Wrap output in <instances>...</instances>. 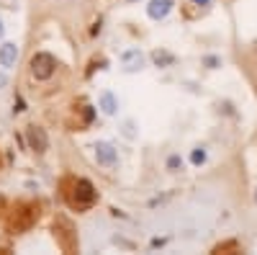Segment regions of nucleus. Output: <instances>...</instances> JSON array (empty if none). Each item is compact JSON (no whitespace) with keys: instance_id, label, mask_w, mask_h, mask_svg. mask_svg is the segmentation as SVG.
<instances>
[{"instance_id":"obj_1","label":"nucleus","mask_w":257,"mask_h":255,"mask_svg":"<svg viewBox=\"0 0 257 255\" xmlns=\"http://www.w3.org/2000/svg\"><path fill=\"white\" fill-rule=\"evenodd\" d=\"M54 67H57V62H54V57L47 54V52H39V54H34V59H31V75H34L36 80H49V77L54 75Z\"/></svg>"},{"instance_id":"obj_2","label":"nucleus","mask_w":257,"mask_h":255,"mask_svg":"<svg viewBox=\"0 0 257 255\" xmlns=\"http://www.w3.org/2000/svg\"><path fill=\"white\" fill-rule=\"evenodd\" d=\"M95 201V191L90 186V181H77L75 183V196H70V204L77 209H85Z\"/></svg>"},{"instance_id":"obj_3","label":"nucleus","mask_w":257,"mask_h":255,"mask_svg":"<svg viewBox=\"0 0 257 255\" xmlns=\"http://www.w3.org/2000/svg\"><path fill=\"white\" fill-rule=\"evenodd\" d=\"M118 59H121V70L123 72H139L144 67V54L139 49H126V52H121Z\"/></svg>"},{"instance_id":"obj_4","label":"nucleus","mask_w":257,"mask_h":255,"mask_svg":"<svg viewBox=\"0 0 257 255\" xmlns=\"http://www.w3.org/2000/svg\"><path fill=\"white\" fill-rule=\"evenodd\" d=\"M95 160H98V165H103V167H113L116 165V150H113V144H108V142H98L95 144Z\"/></svg>"},{"instance_id":"obj_5","label":"nucleus","mask_w":257,"mask_h":255,"mask_svg":"<svg viewBox=\"0 0 257 255\" xmlns=\"http://www.w3.org/2000/svg\"><path fill=\"white\" fill-rule=\"evenodd\" d=\"M26 139H29V147L36 152H44L49 147V139H47V132L39 129V126H29L26 129Z\"/></svg>"},{"instance_id":"obj_6","label":"nucleus","mask_w":257,"mask_h":255,"mask_svg":"<svg viewBox=\"0 0 257 255\" xmlns=\"http://www.w3.org/2000/svg\"><path fill=\"white\" fill-rule=\"evenodd\" d=\"M170 11H173V0H149V6H147V16L152 21L167 18Z\"/></svg>"},{"instance_id":"obj_7","label":"nucleus","mask_w":257,"mask_h":255,"mask_svg":"<svg viewBox=\"0 0 257 255\" xmlns=\"http://www.w3.org/2000/svg\"><path fill=\"white\" fill-rule=\"evenodd\" d=\"M98 109H100L105 116H113V114H116V109H118L116 96H113L111 91H103V93H100V98H98Z\"/></svg>"},{"instance_id":"obj_8","label":"nucleus","mask_w":257,"mask_h":255,"mask_svg":"<svg viewBox=\"0 0 257 255\" xmlns=\"http://www.w3.org/2000/svg\"><path fill=\"white\" fill-rule=\"evenodd\" d=\"M16 59H18V47L16 44H3L0 47V65L3 67H16Z\"/></svg>"},{"instance_id":"obj_9","label":"nucleus","mask_w":257,"mask_h":255,"mask_svg":"<svg viewBox=\"0 0 257 255\" xmlns=\"http://www.w3.org/2000/svg\"><path fill=\"white\" fill-rule=\"evenodd\" d=\"M152 62L157 67H173L175 65V54H170L165 49H157V52H152Z\"/></svg>"},{"instance_id":"obj_10","label":"nucleus","mask_w":257,"mask_h":255,"mask_svg":"<svg viewBox=\"0 0 257 255\" xmlns=\"http://www.w3.org/2000/svg\"><path fill=\"white\" fill-rule=\"evenodd\" d=\"M190 162L193 165H203L206 162V150H203V147H198V150L190 152Z\"/></svg>"},{"instance_id":"obj_11","label":"nucleus","mask_w":257,"mask_h":255,"mask_svg":"<svg viewBox=\"0 0 257 255\" xmlns=\"http://www.w3.org/2000/svg\"><path fill=\"white\" fill-rule=\"evenodd\" d=\"M180 165H183L180 155H170V157H167V170H178Z\"/></svg>"},{"instance_id":"obj_12","label":"nucleus","mask_w":257,"mask_h":255,"mask_svg":"<svg viewBox=\"0 0 257 255\" xmlns=\"http://www.w3.org/2000/svg\"><path fill=\"white\" fill-rule=\"evenodd\" d=\"M203 65L211 67V70H216V67L221 65V59H219V57H203Z\"/></svg>"},{"instance_id":"obj_13","label":"nucleus","mask_w":257,"mask_h":255,"mask_svg":"<svg viewBox=\"0 0 257 255\" xmlns=\"http://www.w3.org/2000/svg\"><path fill=\"white\" fill-rule=\"evenodd\" d=\"M132 129H134V124H132V121H126V124H123V137L134 139V132H132Z\"/></svg>"},{"instance_id":"obj_14","label":"nucleus","mask_w":257,"mask_h":255,"mask_svg":"<svg viewBox=\"0 0 257 255\" xmlns=\"http://www.w3.org/2000/svg\"><path fill=\"white\" fill-rule=\"evenodd\" d=\"M196 6H211V0H193Z\"/></svg>"},{"instance_id":"obj_15","label":"nucleus","mask_w":257,"mask_h":255,"mask_svg":"<svg viewBox=\"0 0 257 255\" xmlns=\"http://www.w3.org/2000/svg\"><path fill=\"white\" fill-rule=\"evenodd\" d=\"M3 85H6V75H3V72H0V88H3Z\"/></svg>"},{"instance_id":"obj_16","label":"nucleus","mask_w":257,"mask_h":255,"mask_svg":"<svg viewBox=\"0 0 257 255\" xmlns=\"http://www.w3.org/2000/svg\"><path fill=\"white\" fill-rule=\"evenodd\" d=\"M3 31H6V29H3V21H0V36H3Z\"/></svg>"},{"instance_id":"obj_17","label":"nucleus","mask_w":257,"mask_h":255,"mask_svg":"<svg viewBox=\"0 0 257 255\" xmlns=\"http://www.w3.org/2000/svg\"><path fill=\"white\" fill-rule=\"evenodd\" d=\"M254 201H257V194H254Z\"/></svg>"}]
</instances>
